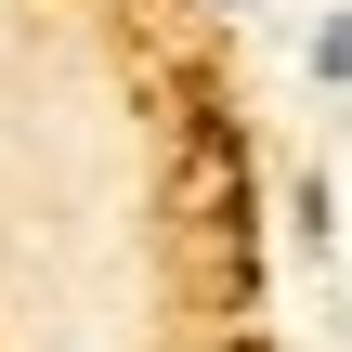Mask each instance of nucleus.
Here are the masks:
<instances>
[{
    "label": "nucleus",
    "instance_id": "nucleus-1",
    "mask_svg": "<svg viewBox=\"0 0 352 352\" xmlns=\"http://www.w3.org/2000/svg\"><path fill=\"white\" fill-rule=\"evenodd\" d=\"M314 78H327V91H352V13H327V26H314Z\"/></svg>",
    "mask_w": 352,
    "mask_h": 352
},
{
    "label": "nucleus",
    "instance_id": "nucleus-2",
    "mask_svg": "<svg viewBox=\"0 0 352 352\" xmlns=\"http://www.w3.org/2000/svg\"><path fill=\"white\" fill-rule=\"evenodd\" d=\"M209 13H248V0H209Z\"/></svg>",
    "mask_w": 352,
    "mask_h": 352
}]
</instances>
